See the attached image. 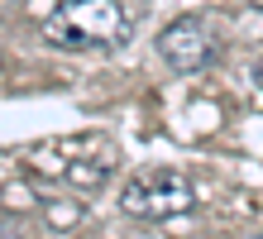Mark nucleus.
Here are the masks:
<instances>
[{"mask_svg": "<svg viewBox=\"0 0 263 239\" xmlns=\"http://www.w3.org/2000/svg\"><path fill=\"white\" fill-rule=\"evenodd\" d=\"M43 39L58 48H120L129 43V14L120 10V0H67L58 5V14H48Z\"/></svg>", "mask_w": 263, "mask_h": 239, "instance_id": "obj_1", "label": "nucleus"}, {"mask_svg": "<svg viewBox=\"0 0 263 239\" xmlns=\"http://www.w3.org/2000/svg\"><path fill=\"white\" fill-rule=\"evenodd\" d=\"M120 206L139 220H173V215L196 211V187H192V177H182L173 168L144 172V177H134L120 191Z\"/></svg>", "mask_w": 263, "mask_h": 239, "instance_id": "obj_2", "label": "nucleus"}, {"mask_svg": "<svg viewBox=\"0 0 263 239\" xmlns=\"http://www.w3.org/2000/svg\"><path fill=\"white\" fill-rule=\"evenodd\" d=\"M158 53H163V62H167L173 72H196V67H206V62H211L215 43H211V34H206V24H196V20H177V24H167V29H163Z\"/></svg>", "mask_w": 263, "mask_h": 239, "instance_id": "obj_3", "label": "nucleus"}, {"mask_svg": "<svg viewBox=\"0 0 263 239\" xmlns=\"http://www.w3.org/2000/svg\"><path fill=\"white\" fill-rule=\"evenodd\" d=\"M63 177L72 182V187H82V191H96V187H105V163H67L63 168Z\"/></svg>", "mask_w": 263, "mask_h": 239, "instance_id": "obj_4", "label": "nucleus"}, {"mask_svg": "<svg viewBox=\"0 0 263 239\" xmlns=\"http://www.w3.org/2000/svg\"><path fill=\"white\" fill-rule=\"evenodd\" d=\"M0 239H20V234H14V225H10V220H0Z\"/></svg>", "mask_w": 263, "mask_h": 239, "instance_id": "obj_5", "label": "nucleus"}, {"mask_svg": "<svg viewBox=\"0 0 263 239\" xmlns=\"http://www.w3.org/2000/svg\"><path fill=\"white\" fill-rule=\"evenodd\" d=\"M254 5H263V0H254Z\"/></svg>", "mask_w": 263, "mask_h": 239, "instance_id": "obj_6", "label": "nucleus"}, {"mask_svg": "<svg viewBox=\"0 0 263 239\" xmlns=\"http://www.w3.org/2000/svg\"><path fill=\"white\" fill-rule=\"evenodd\" d=\"M254 239H263V234H254Z\"/></svg>", "mask_w": 263, "mask_h": 239, "instance_id": "obj_7", "label": "nucleus"}]
</instances>
